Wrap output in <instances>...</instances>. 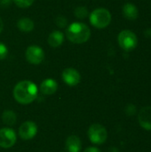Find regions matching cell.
Returning a JSON list of instances; mask_svg holds the SVG:
<instances>
[{"mask_svg": "<svg viewBox=\"0 0 151 152\" xmlns=\"http://www.w3.org/2000/svg\"><path fill=\"white\" fill-rule=\"evenodd\" d=\"M34 21L29 18H21L17 21V28L22 32H30L34 29Z\"/></svg>", "mask_w": 151, "mask_h": 152, "instance_id": "obj_15", "label": "cell"}, {"mask_svg": "<svg viewBox=\"0 0 151 152\" xmlns=\"http://www.w3.org/2000/svg\"><path fill=\"white\" fill-rule=\"evenodd\" d=\"M65 145L68 152H80L82 149V142L77 135L69 136L66 140Z\"/></svg>", "mask_w": 151, "mask_h": 152, "instance_id": "obj_12", "label": "cell"}, {"mask_svg": "<svg viewBox=\"0 0 151 152\" xmlns=\"http://www.w3.org/2000/svg\"><path fill=\"white\" fill-rule=\"evenodd\" d=\"M17 141V135L13 129L4 127L0 129V147L4 149L12 148Z\"/></svg>", "mask_w": 151, "mask_h": 152, "instance_id": "obj_6", "label": "cell"}, {"mask_svg": "<svg viewBox=\"0 0 151 152\" xmlns=\"http://www.w3.org/2000/svg\"><path fill=\"white\" fill-rule=\"evenodd\" d=\"M57 89L58 84L53 78H47L44 80L40 85V92L44 95H52L56 93Z\"/></svg>", "mask_w": 151, "mask_h": 152, "instance_id": "obj_11", "label": "cell"}, {"mask_svg": "<svg viewBox=\"0 0 151 152\" xmlns=\"http://www.w3.org/2000/svg\"><path fill=\"white\" fill-rule=\"evenodd\" d=\"M61 77H62V80L69 86H75L78 85L81 80L80 73L73 68L65 69L62 72Z\"/></svg>", "mask_w": 151, "mask_h": 152, "instance_id": "obj_9", "label": "cell"}, {"mask_svg": "<svg viewBox=\"0 0 151 152\" xmlns=\"http://www.w3.org/2000/svg\"><path fill=\"white\" fill-rule=\"evenodd\" d=\"M88 137L93 144H103L108 139V132L101 124H93L87 132Z\"/></svg>", "mask_w": 151, "mask_h": 152, "instance_id": "obj_5", "label": "cell"}, {"mask_svg": "<svg viewBox=\"0 0 151 152\" xmlns=\"http://www.w3.org/2000/svg\"><path fill=\"white\" fill-rule=\"evenodd\" d=\"M66 37L74 44H84L89 40L91 30L89 27L83 22H74L67 28Z\"/></svg>", "mask_w": 151, "mask_h": 152, "instance_id": "obj_2", "label": "cell"}, {"mask_svg": "<svg viewBox=\"0 0 151 152\" xmlns=\"http://www.w3.org/2000/svg\"><path fill=\"white\" fill-rule=\"evenodd\" d=\"M12 0H0V7L1 8H7L11 5Z\"/></svg>", "mask_w": 151, "mask_h": 152, "instance_id": "obj_22", "label": "cell"}, {"mask_svg": "<svg viewBox=\"0 0 151 152\" xmlns=\"http://www.w3.org/2000/svg\"><path fill=\"white\" fill-rule=\"evenodd\" d=\"M56 24H57L58 26H60V27L63 28V27H65V26H66V24H67V20H66L64 17L60 16V17H58V18H57V20H56Z\"/></svg>", "mask_w": 151, "mask_h": 152, "instance_id": "obj_21", "label": "cell"}, {"mask_svg": "<svg viewBox=\"0 0 151 152\" xmlns=\"http://www.w3.org/2000/svg\"><path fill=\"white\" fill-rule=\"evenodd\" d=\"M38 94V89L36 84L28 80L19 82L13 88V98L20 104L27 105L33 102Z\"/></svg>", "mask_w": 151, "mask_h": 152, "instance_id": "obj_1", "label": "cell"}, {"mask_svg": "<svg viewBox=\"0 0 151 152\" xmlns=\"http://www.w3.org/2000/svg\"><path fill=\"white\" fill-rule=\"evenodd\" d=\"M2 121L4 122V125L8 126H12L15 125L17 121V115L12 110H4L2 114Z\"/></svg>", "mask_w": 151, "mask_h": 152, "instance_id": "obj_16", "label": "cell"}, {"mask_svg": "<svg viewBox=\"0 0 151 152\" xmlns=\"http://www.w3.org/2000/svg\"><path fill=\"white\" fill-rule=\"evenodd\" d=\"M84 152H101V150L100 149H98L97 147H88V148H86Z\"/></svg>", "mask_w": 151, "mask_h": 152, "instance_id": "obj_23", "label": "cell"}, {"mask_svg": "<svg viewBox=\"0 0 151 152\" xmlns=\"http://www.w3.org/2000/svg\"><path fill=\"white\" fill-rule=\"evenodd\" d=\"M138 122L143 129L151 131V106L141 109L138 114Z\"/></svg>", "mask_w": 151, "mask_h": 152, "instance_id": "obj_10", "label": "cell"}, {"mask_svg": "<svg viewBox=\"0 0 151 152\" xmlns=\"http://www.w3.org/2000/svg\"><path fill=\"white\" fill-rule=\"evenodd\" d=\"M123 15L128 20H134L139 16V10L137 6L132 3H127L123 6Z\"/></svg>", "mask_w": 151, "mask_h": 152, "instance_id": "obj_13", "label": "cell"}, {"mask_svg": "<svg viewBox=\"0 0 151 152\" xmlns=\"http://www.w3.org/2000/svg\"><path fill=\"white\" fill-rule=\"evenodd\" d=\"M64 40V34L60 30L53 31L48 37V44L52 47H58L62 45Z\"/></svg>", "mask_w": 151, "mask_h": 152, "instance_id": "obj_14", "label": "cell"}, {"mask_svg": "<svg viewBox=\"0 0 151 152\" xmlns=\"http://www.w3.org/2000/svg\"><path fill=\"white\" fill-rule=\"evenodd\" d=\"M25 56L29 63L33 65H38L44 61V53L41 47L37 45H30L27 48Z\"/></svg>", "mask_w": 151, "mask_h": 152, "instance_id": "obj_7", "label": "cell"}, {"mask_svg": "<svg viewBox=\"0 0 151 152\" xmlns=\"http://www.w3.org/2000/svg\"><path fill=\"white\" fill-rule=\"evenodd\" d=\"M117 42L119 46L125 52H131L134 50L138 45V37L136 34L131 30H122L117 37Z\"/></svg>", "mask_w": 151, "mask_h": 152, "instance_id": "obj_4", "label": "cell"}, {"mask_svg": "<svg viewBox=\"0 0 151 152\" xmlns=\"http://www.w3.org/2000/svg\"><path fill=\"white\" fill-rule=\"evenodd\" d=\"M8 55V49L5 45L0 42V61L5 59Z\"/></svg>", "mask_w": 151, "mask_h": 152, "instance_id": "obj_19", "label": "cell"}, {"mask_svg": "<svg viewBox=\"0 0 151 152\" xmlns=\"http://www.w3.org/2000/svg\"><path fill=\"white\" fill-rule=\"evenodd\" d=\"M144 35H145V37H151V28H147V29L144 31Z\"/></svg>", "mask_w": 151, "mask_h": 152, "instance_id": "obj_24", "label": "cell"}, {"mask_svg": "<svg viewBox=\"0 0 151 152\" xmlns=\"http://www.w3.org/2000/svg\"><path fill=\"white\" fill-rule=\"evenodd\" d=\"M19 136L24 140L28 141L33 139L37 134V126L33 121H26L19 127Z\"/></svg>", "mask_w": 151, "mask_h": 152, "instance_id": "obj_8", "label": "cell"}, {"mask_svg": "<svg viewBox=\"0 0 151 152\" xmlns=\"http://www.w3.org/2000/svg\"><path fill=\"white\" fill-rule=\"evenodd\" d=\"M12 1L20 8H28L31 6L34 3V0H12Z\"/></svg>", "mask_w": 151, "mask_h": 152, "instance_id": "obj_18", "label": "cell"}, {"mask_svg": "<svg viewBox=\"0 0 151 152\" xmlns=\"http://www.w3.org/2000/svg\"><path fill=\"white\" fill-rule=\"evenodd\" d=\"M3 28H4V23H3V20H2V19L0 17V33L2 32Z\"/></svg>", "mask_w": 151, "mask_h": 152, "instance_id": "obj_25", "label": "cell"}, {"mask_svg": "<svg viewBox=\"0 0 151 152\" xmlns=\"http://www.w3.org/2000/svg\"><path fill=\"white\" fill-rule=\"evenodd\" d=\"M75 16L78 19H85L88 16V10L85 6H78L75 9Z\"/></svg>", "mask_w": 151, "mask_h": 152, "instance_id": "obj_17", "label": "cell"}, {"mask_svg": "<svg viewBox=\"0 0 151 152\" xmlns=\"http://www.w3.org/2000/svg\"><path fill=\"white\" fill-rule=\"evenodd\" d=\"M111 21V14L106 8H97L90 14V22L96 28H105Z\"/></svg>", "mask_w": 151, "mask_h": 152, "instance_id": "obj_3", "label": "cell"}, {"mask_svg": "<svg viewBox=\"0 0 151 152\" xmlns=\"http://www.w3.org/2000/svg\"><path fill=\"white\" fill-rule=\"evenodd\" d=\"M137 111V109L135 107V105L133 104H129L127 105L126 109H125V112L128 116H133Z\"/></svg>", "mask_w": 151, "mask_h": 152, "instance_id": "obj_20", "label": "cell"}]
</instances>
